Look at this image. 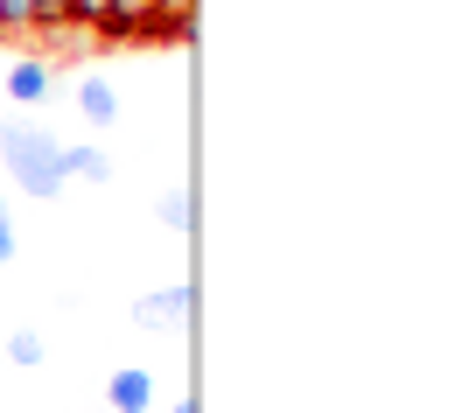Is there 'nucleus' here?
<instances>
[{
	"label": "nucleus",
	"mask_w": 455,
	"mask_h": 413,
	"mask_svg": "<svg viewBox=\"0 0 455 413\" xmlns=\"http://www.w3.org/2000/svg\"><path fill=\"white\" fill-rule=\"evenodd\" d=\"M0 162H7L14 189H28L36 203L63 196V140L57 133H43V126H28V119H7V126H0Z\"/></svg>",
	"instance_id": "obj_1"
},
{
	"label": "nucleus",
	"mask_w": 455,
	"mask_h": 413,
	"mask_svg": "<svg viewBox=\"0 0 455 413\" xmlns=\"http://www.w3.org/2000/svg\"><path fill=\"white\" fill-rule=\"evenodd\" d=\"M133 322H140V330H155V337H175V330L189 322V288H182V281L148 288V295L133 301Z\"/></svg>",
	"instance_id": "obj_2"
},
{
	"label": "nucleus",
	"mask_w": 455,
	"mask_h": 413,
	"mask_svg": "<svg viewBox=\"0 0 455 413\" xmlns=\"http://www.w3.org/2000/svg\"><path fill=\"white\" fill-rule=\"evenodd\" d=\"M106 407L113 413H148L155 407V371H113V378H106Z\"/></svg>",
	"instance_id": "obj_3"
},
{
	"label": "nucleus",
	"mask_w": 455,
	"mask_h": 413,
	"mask_svg": "<svg viewBox=\"0 0 455 413\" xmlns=\"http://www.w3.org/2000/svg\"><path fill=\"white\" fill-rule=\"evenodd\" d=\"M7 99H14V106H43V99H50V63L21 57L14 70H7Z\"/></svg>",
	"instance_id": "obj_4"
},
{
	"label": "nucleus",
	"mask_w": 455,
	"mask_h": 413,
	"mask_svg": "<svg viewBox=\"0 0 455 413\" xmlns=\"http://www.w3.org/2000/svg\"><path fill=\"white\" fill-rule=\"evenodd\" d=\"M77 113L92 119V126H113L119 119V91L106 84V77H84V84H77Z\"/></svg>",
	"instance_id": "obj_5"
},
{
	"label": "nucleus",
	"mask_w": 455,
	"mask_h": 413,
	"mask_svg": "<svg viewBox=\"0 0 455 413\" xmlns=\"http://www.w3.org/2000/svg\"><path fill=\"white\" fill-rule=\"evenodd\" d=\"M106 176H113L106 147H63V182H106Z\"/></svg>",
	"instance_id": "obj_6"
},
{
	"label": "nucleus",
	"mask_w": 455,
	"mask_h": 413,
	"mask_svg": "<svg viewBox=\"0 0 455 413\" xmlns=\"http://www.w3.org/2000/svg\"><path fill=\"white\" fill-rule=\"evenodd\" d=\"M189 203H196V196H189V189H169V196H162V203H155V218H162V225H169V232H189V225H196V210H189Z\"/></svg>",
	"instance_id": "obj_7"
},
{
	"label": "nucleus",
	"mask_w": 455,
	"mask_h": 413,
	"mask_svg": "<svg viewBox=\"0 0 455 413\" xmlns=\"http://www.w3.org/2000/svg\"><path fill=\"white\" fill-rule=\"evenodd\" d=\"M43 357H50V344H43L36 330H14V337H7V364H21V371H36Z\"/></svg>",
	"instance_id": "obj_8"
},
{
	"label": "nucleus",
	"mask_w": 455,
	"mask_h": 413,
	"mask_svg": "<svg viewBox=\"0 0 455 413\" xmlns=\"http://www.w3.org/2000/svg\"><path fill=\"white\" fill-rule=\"evenodd\" d=\"M36 7L43 0H0V36H28L36 28Z\"/></svg>",
	"instance_id": "obj_9"
},
{
	"label": "nucleus",
	"mask_w": 455,
	"mask_h": 413,
	"mask_svg": "<svg viewBox=\"0 0 455 413\" xmlns=\"http://www.w3.org/2000/svg\"><path fill=\"white\" fill-rule=\"evenodd\" d=\"M63 7V28H99V14H106V0H57Z\"/></svg>",
	"instance_id": "obj_10"
},
{
	"label": "nucleus",
	"mask_w": 455,
	"mask_h": 413,
	"mask_svg": "<svg viewBox=\"0 0 455 413\" xmlns=\"http://www.w3.org/2000/svg\"><path fill=\"white\" fill-rule=\"evenodd\" d=\"M7 259H14V210L0 203V266H7Z\"/></svg>",
	"instance_id": "obj_11"
}]
</instances>
